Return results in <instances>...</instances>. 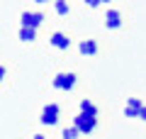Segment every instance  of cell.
Returning a JSON list of instances; mask_svg holds the SVG:
<instances>
[{
	"instance_id": "obj_1",
	"label": "cell",
	"mask_w": 146,
	"mask_h": 139,
	"mask_svg": "<svg viewBox=\"0 0 146 139\" xmlns=\"http://www.w3.org/2000/svg\"><path fill=\"white\" fill-rule=\"evenodd\" d=\"M73 127L78 129L80 134H93V129L98 127V117L85 115V112H78L76 117H73Z\"/></svg>"
},
{
	"instance_id": "obj_2",
	"label": "cell",
	"mask_w": 146,
	"mask_h": 139,
	"mask_svg": "<svg viewBox=\"0 0 146 139\" xmlns=\"http://www.w3.org/2000/svg\"><path fill=\"white\" fill-rule=\"evenodd\" d=\"M58 117H61V108H58L56 103H49V105H44L39 122L46 124V127H54V124H58Z\"/></svg>"
},
{
	"instance_id": "obj_3",
	"label": "cell",
	"mask_w": 146,
	"mask_h": 139,
	"mask_svg": "<svg viewBox=\"0 0 146 139\" xmlns=\"http://www.w3.org/2000/svg\"><path fill=\"white\" fill-rule=\"evenodd\" d=\"M76 81H78V78H76L73 71L56 73V76H54V88H56V90H73V88H76Z\"/></svg>"
},
{
	"instance_id": "obj_4",
	"label": "cell",
	"mask_w": 146,
	"mask_h": 139,
	"mask_svg": "<svg viewBox=\"0 0 146 139\" xmlns=\"http://www.w3.org/2000/svg\"><path fill=\"white\" fill-rule=\"evenodd\" d=\"M124 117H129V120H144V117H146L144 105H141V100H139V98H129V100H127Z\"/></svg>"
},
{
	"instance_id": "obj_5",
	"label": "cell",
	"mask_w": 146,
	"mask_h": 139,
	"mask_svg": "<svg viewBox=\"0 0 146 139\" xmlns=\"http://www.w3.org/2000/svg\"><path fill=\"white\" fill-rule=\"evenodd\" d=\"M20 22H22V27H32V29H36V27L44 22V15H42V12H22Z\"/></svg>"
},
{
	"instance_id": "obj_6",
	"label": "cell",
	"mask_w": 146,
	"mask_h": 139,
	"mask_svg": "<svg viewBox=\"0 0 146 139\" xmlns=\"http://www.w3.org/2000/svg\"><path fill=\"white\" fill-rule=\"evenodd\" d=\"M105 27H107V29H119L122 27V12L119 10H107V15H105Z\"/></svg>"
},
{
	"instance_id": "obj_7",
	"label": "cell",
	"mask_w": 146,
	"mask_h": 139,
	"mask_svg": "<svg viewBox=\"0 0 146 139\" xmlns=\"http://www.w3.org/2000/svg\"><path fill=\"white\" fill-rule=\"evenodd\" d=\"M49 41H51V46H54V49H61V51L71 46V39H68V34H63V32H54Z\"/></svg>"
},
{
	"instance_id": "obj_8",
	"label": "cell",
	"mask_w": 146,
	"mask_h": 139,
	"mask_svg": "<svg viewBox=\"0 0 146 139\" xmlns=\"http://www.w3.org/2000/svg\"><path fill=\"white\" fill-rule=\"evenodd\" d=\"M78 51L83 54V56H95V54H98V41L95 39H83L78 44Z\"/></svg>"
},
{
	"instance_id": "obj_9",
	"label": "cell",
	"mask_w": 146,
	"mask_h": 139,
	"mask_svg": "<svg viewBox=\"0 0 146 139\" xmlns=\"http://www.w3.org/2000/svg\"><path fill=\"white\" fill-rule=\"evenodd\" d=\"M78 112H85V115L98 117V105H95L93 100H80V110H78Z\"/></svg>"
},
{
	"instance_id": "obj_10",
	"label": "cell",
	"mask_w": 146,
	"mask_h": 139,
	"mask_svg": "<svg viewBox=\"0 0 146 139\" xmlns=\"http://www.w3.org/2000/svg\"><path fill=\"white\" fill-rule=\"evenodd\" d=\"M20 39L22 41H34L36 39V29H32V27H20Z\"/></svg>"
},
{
	"instance_id": "obj_11",
	"label": "cell",
	"mask_w": 146,
	"mask_h": 139,
	"mask_svg": "<svg viewBox=\"0 0 146 139\" xmlns=\"http://www.w3.org/2000/svg\"><path fill=\"white\" fill-rule=\"evenodd\" d=\"M54 10H56V15H68L71 5H68V0H54Z\"/></svg>"
},
{
	"instance_id": "obj_12",
	"label": "cell",
	"mask_w": 146,
	"mask_h": 139,
	"mask_svg": "<svg viewBox=\"0 0 146 139\" xmlns=\"http://www.w3.org/2000/svg\"><path fill=\"white\" fill-rule=\"evenodd\" d=\"M61 137H63V139H78V137H80V132H78L76 127H68V129H63Z\"/></svg>"
},
{
	"instance_id": "obj_13",
	"label": "cell",
	"mask_w": 146,
	"mask_h": 139,
	"mask_svg": "<svg viewBox=\"0 0 146 139\" xmlns=\"http://www.w3.org/2000/svg\"><path fill=\"white\" fill-rule=\"evenodd\" d=\"M85 5H88V7H98L100 0H85Z\"/></svg>"
},
{
	"instance_id": "obj_14",
	"label": "cell",
	"mask_w": 146,
	"mask_h": 139,
	"mask_svg": "<svg viewBox=\"0 0 146 139\" xmlns=\"http://www.w3.org/2000/svg\"><path fill=\"white\" fill-rule=\"evenodd\" d=\"M5 81V66H0V83Z\"/></svg>"
},
{
	"instance_id": "obj_15",
	"label": "cell",
	"mask_w": 146,
	"mask_h": 139,
	"mask_svg": "<svg viewBox=\"0 0 146 139\" xmlns=\"http://www.w3.org/2000/svg\"><path fill=\"white\" fill-rule=\"evenodd\" d=\"M34 139H46V137H44V134H34Z\"/></svg>"
},
{
	"instance_id": "obj_16",
	"label": "cell",
	"mask_w": 146,
	"mask_h": 139,
	"mask_svg": "<svg viewBox=\"0 0 146 139\" xmlns=\"http://www.w3.org/2000/svg\"><path fill=\"white\" fill-rule=\"evenodd\" d=\"M102 3H112V0H100V5H102Z\"/></svg>"
},
{
	"instance_id": "obj_17",
	"label": "cell",
	"mask_w": 146,
	"mask_h": 139,
	"mask_svg": "<svg viewBox=\"0 0 146 139\" xmlns=\"http://www.w3.org/2000/svg\"><path fill=\"white\" fill-rule=\"evenodd\" d=\"M34 3H49V0H34Z\"/></svg>"
}]
</instances>
